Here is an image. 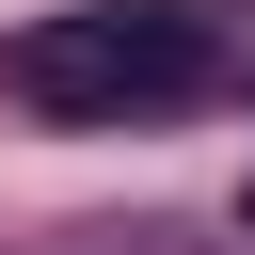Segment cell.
I'll list each match as a JSON object with an SVG mask.
<instances>
[{
    "label": "cell",
    "mask_w": 255,
    "mask_h": 255,
    "mask_svg": "<svg viewBox=\"0 0 255 255\" xmlns=\"http://www.w3.org/2000/svg\"><path fill=\"white\" fill-rule=\"evenodd\" d=\"M207 64H223V48H207V16H191V0H64V16H32V32L0 48V80H16L48 128H128V112H175Z\"/></svg>",
    "instance_id": "1"
}]
</instances>
